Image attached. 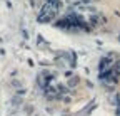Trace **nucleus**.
Instances as JSON below:
<instances>
[{"label": "nucleus", "mask_w": 120, "mask_h": 116, "mask_svg": "<svg viewBox=\"0 0 120 116\" xmlns=\"http://www.w3.org/2000/svg\"><path fill=\"white\" fill-rule=\"evenodd\" d=\"M109 67H110L109 59H102V61H100V71H107Z\"/></svg>", "instance_id": "f257e3e1"}]
</instances>
